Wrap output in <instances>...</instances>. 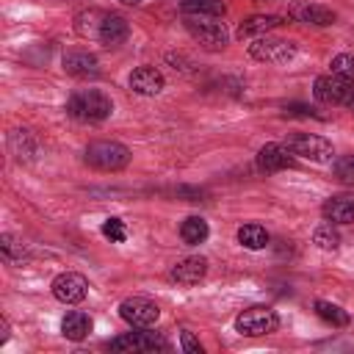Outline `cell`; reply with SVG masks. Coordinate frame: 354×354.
<instances>
[{
    "label": "cell",
    "instance_id": "3957f363",
    "mask_svg": "<svg viewBox=\"0 0 354 354\" xmlns=\"http://www.w3.org/2000/svg\"><path fill=\"white\" fill-rule=\"evenodd\" d=\"M86 163L100 171H119L130 163V149L119 141H94L86 149Z\"/></svg>",
    "mask_w": 354,
    "mask_h": 354
},
{
    "label": "cell",
    "instance_id": "9c48e42d",
    "mask_svg": "<svg viewBox=\"0 0 354 354\" xmlns=\"http://www.w3.org/2000/svg\"><path fill=\"white\" fill-rule=\"evenodd\" d=\"M88 293V279L77 271H64L53 279V296L61 304H80Z\"/></svg>",
    "mask_w": 354,
    "mask_h": 354
},
{
    "label": "cell",
    "instance_id": "5bb4252c",
    "mask_svg": "<svg viewBox=\"0 0 354 354\" xmlns=\"http://www.w3.org/2000/svg\"><path fill=\"white\" fill-rule=\"evenodd\" d=\"M324 218L332 224H351L354 221V194H337L329 196L321 207Z\"/></svg>",
    "mask_w": 354,
    "mask_h": 354
},
{
    "label": "cell",
    "instance_id": "83f0119b",
    "mask_svg": "<svg viewBox=\"0 0 354 354\" xmlns=\"http://www.w3.org/2000/svg\"><path fill=\"white\" fill-rule=\"evenodd\" d=\"M0 241H3L0 249H3V257H6V260H17V257H22V243H17L11 235H3Z\"/></svg>",
    "mask_w": 354,
    "mask_h": 354
},
{
    "label": "cell",
    "instance_id": "d6986e66",
    "mask_svg": "<svg viewBox=\"0 0 354 354\" xmlns=\"http://www.w3.org/2000/svg\"><path fill=\"white\" fill-rule=\"evenodd\" d=\"M61 332H64V337H69V340H83V337L91 332V318H88L86 313H80V310H72V313L64 315Z\"/></svg>",
    "mask_w": 354,
    "mask_h": 354
},
{
    "label": "cell",
    "instance_id": "277c9868",
    "mask_svg": "<svg viewBox=\"0 0 354 354\" xmlns=\"http://www.w3.org/2000/svg\"><path fill=\"white\" fill-rule=\"evenodd\" d=\"M279 326V315L266 307V304H254V307H246L238 318H235V329L246 337H260V335H271L274 329Z\"/></svg>",
    "mask_w": 354,
    "mask_h": 354
},
{
    "label": "cell",
    "instance_id": "4dcf8cb0",
    "mask_svg": "<svg viewBox=\"0 0 354 354\" xmlns=\"http://www.w3.org/2000/svg\"><path fill=\"white\" fill-rule=\"evenodd\" d=\"M119 3H124V6H136V3H141V0H119Z\"/></svg>",
    "mask_w": 354,
    "mask_h": 354
},
{
    "label": "cell",
    "instance_id": "f1b7e54d",
    "mask_svg": "<svg viewBox=\"0 0 354 354\" xmlns=\"http://www.w3.org/2000/svg\"><path fill=\"white\" fill-rule=\"evenodd\" d=\"M180 346L185 354H202V343L191 332H180Z\"/></svg>",
    "mask_w": 354,
    "mask_h": 354
},
{
    "label": "cell",
    "instance_id": "ba28073f",
    "mask_svg": "<svg viewBox=\"0 0 354 354\" xmlns=\"http://www.w3.org/2000/svg\"><path fill=\"white\" fill-rule=\"evenodd\" d=\"M119 315L122 321H127L130 326H138V329H149L158 318H160V310L155 301L144 299V296H130L119 304Z\"/></svg>",
    "mask_w": 354,
    "mask_h": 354
},
{
    "label": "cell",
    "instance_id": "4316f807",
    "mask_svg": "<svg viewBox=\"0 0 354 354\" xmlns=\"http://www.w3.org/2000/svg\"><path fill=\"white\" fill-rule=\"evenodd\" d=\"M332 72H337V75H343V77H348V80L354 83V55H351V53L337 55V58L332 61Z\"/></svg>",
    "mask_w": 354,
    "mask_h": 354
},
{
    "label": "cell",
    "instance_id": "6da1fadb",
    "mask_svg": "<svg viewBox=\"0 0 354 354\" xmlns=\"http://www.w3.org/2000/svg\"><path fill=\"white\" fill-rule=\"evenodd\" d=\"M113 111V102L108 94L97 91V88H83V91H75L69 100H66V113L77 122H102L108 119Z\"/></svg>",
    "mask_w": 354,
    "mask_h": 354
},
{
    "label": "cell",
    "instance_id": "9a60e30c",
    "mask_svg": "<svg viewBox=\"0 0 354 354\" xmlns=\"http://www.w3.org/2000/svg\"><path fill=\"white\" fill-rule=\"evenodd\" d=\"M127 36H130V25H127L124 17H116V14L102 17V22H100V28H97V39H100L102 44L116 47V44L127 41Z\"/></svg>",
    "mask_w": 354,
    "mask_h": 354
},
{
    "label": "cell",
    "instance_id": "484cf974",
    "mask_svg": "<svg viewBox=\"0 0 354 354\" xmlns=\"http://www.w3.org/2000/svg\"><path fill=\"white\" fill-rule=\"evenodd\" d=\"M313 241H315L321 249H337V246H340V235L332 230V224L318 227V230H315V235H313Z\"/></svg>",
    "mask_w": 354,
    "mask_h": 354
},
{
    "label": "cell",
    "instance_id": "ffe728a7",
    "mask_svg": "<svg viewBox=\"0 0 354 354\" xmlns=\"http://www.w3.org/2000/svg\"><path fill=\"white\" fill-rule=\"evenodd\" d=\"M180 11L185 17H224L227 6L221 0H180Z\"/></svg>",
    "mask_w": 354,
    "mask_h": 354
},
{
    "label": "cell",
    "instance_id": "52a82bcc",
    "mask_svg": "<svg viewBox=\"0 0 354 354\" xmlns=\"http://www.w3.org/2000/svg\"><path fill=\"white\" fill-rule=\"evenodd\" d=\"M285 147L293 155L307 158V160H315V163H324V160H329L335 155L332 144L324 136H315V133H293V136H288Z\"/></svg>",
    "mask_w": 354,
    "mask_h": 354
},
{
    "label": "cell",
    "instance_id": "30bf717a",
    "mask_svg": "<svg viewBox=\"0 0 354 354\" xmlns=\"http://www.w3.org/2000/svg\"><path fill=\"white\" fill-rule=\"evenodd\" d=\"M111 351H155V348H166L163 337L152 335V332H127L119 335L108 343Z\"/></svg>",
    "mask_w": 354,
    "mask_h": 354
},
{
    "label": "cell",
    "instance_id": "7c38bea8",
    "mask_svg": "<svg viewBox=\"0 0 354 354\" xmlns=\"http://www.w3.org/2000/svg\"><path fill=\"white\" fill-rule=\"evenodd\" d=\"M288 14L296 19V22H310V25H332L335 22V11H329L326 6H318V3H310V0H296Z\"/></svg>",
    "mask_w": 354,
    "mask_h": 354
},
{
    "label": "cell",
    "instance_id": "44dd1931",
    "mask_svg": "<svg viewBox=\"0 0 354 354\" xmlns=\"http://www.w3.org/2000/svg\"><path fill=\"white\" fill-rule=\"evenodd\" d=\"M207 235H210V227H207V221H205L202 216H188V218L180 224V238H183L188 246L202 243Z\"/></svg>",
    "mask_w": 354,
    "mask_h": 354
},
{
    "label": "cell",
    "instance_id": "8992f818",
    "mask_svg": "<svg viewBox=\"0 0 354 354\" xmlns=\"http://www.w3.org/2000/svg\"><path fill=\"white\" fill-rule=\"evenodd\" d=\"M249 55L254 61L266 64H288L296 55V44L290 39H274V36H257L249 44Z\"/></svg>",
    "mask_w": 354,
    "mask_h": 354
},
{
    "label": "cell",
    "instance_id": "f546056e",
    "mask_svg": "<svg viewBox=\"0 0 354 354\" xmlns=\"http://www.w3.org/2000/svg\"><path fill=\"white\" fill-rule=\"evenodd\" d=\"M285 113H301V116H307L310 108L307 105H285Z\"/></svg>",
    "mask_w": 354,
    "mask_h": 354
},
{
    "label": "cell",
    "instance_id": "ac0fdd59",
    "mask_svg": "<svg viewBox=\"0 0 354 354\" xmlns=\"http://www.w3.org/2000/svg\"><path fill=\"white\" fill-rule=\"evenodd\" d=\"M279 25V17H271V14H254V17H249V19H243L241 25H238V39L243 41V39H254V36H266L271 28H277Z\"/></svg>",
    "mask_w": 354,
    "mask_h": 354
},
{
    "label": "cell",
    "instance_id": "d4e9b609",
    "mask_svg": "<svg viewBox=\"0 0 354 354\" xmlns=\"http://www.w3.org/2000/svg\"><path fill=\"white\" fill-rule=\"evenodd\" d=\"M102 235L111 238L113 243H122V241H127V227H124L122 218H105L102 221Z\"/></svg>",
    "mask_w": 354,
    "mask_h": 354
},
{
    "label": "cell",
    "instance_id": "4fadbf2b",
    "mask_svg": "<svg viewBox=\"0 0 354 354\" xmlns=\"http://www.w3.org/2000/svg\"><path fill=\"white\" fill-rule=\"evenodd\" d=\"M130 88L144 97H155L163 91V75L155 66H136L130 72Z\"/></svg>",
    "mask_w": 354,
    "mask_h": 354
},
{
    "label": "cell",
    "instance_id": "7a4b0ae2",
    "mask_svg": "<svg viewBox=\"0 0 354 354\" xmlns=\"http://www.w3.org/2000/svg\"><path fill=\"white\" fill-rule=\"evenodd\" d=\"M313 94L324 105H346V108H354V83L348 77L337 75V72H329V75L315 77Z\"/></svg>",
    "mask_w": 354,
    "mask_h": 354
},
{
    "label": "cell",
    "instance_id": "cb8c5ba5",
    "mask_svg": "<svg viewBox=\"0 0 354 354\" xmlns=\"http://www.w3.org/2000/svg\"><path fill=\"white\" fill-rule=\"evenodd\" d=\"M335 177L343 183V185H354V155H340L332 166Z\"/></svg>",
    "mask_w": 354,
    "mask_h": 354
},
{
    "label": "cell",
    "instance_id": "8fae6325",
    "mask_svg": "<svg viewBox=\"0 0 354 354\" xmlns=\"http://www.w3.org/2000/svg\"><path fill=\"white\" fill-rule=\"evenodd\" d=\"M293 166V152L285 147V144H266L260 152H257V169L266 171V174H274V171H282Z\"/></svg>",
    "mask_w": 354,
    "mask_h": 354
},
{
    "label": "cell",
    "instance_id": "2e32d148",
    "mask_svg": "<svg viewBox=\"0 0 354 354\" xmlns=\"http://www.w3.org/2000/svg\"><path fill=\"white\" fill-rule=\"evenodd\" d=\"M207 274V260L205 257H185L171 268V279L177 285H196Z\"/></svg>",
    "mask_w": 354,
    "mask_h": 354
},
{
    "label": "cell",
    "instance_id": "5b68a950",
    "mask_svg": "<svg viewBox=\"0 0 354 354\" xmlns=\"http://www.w3.org/2000/svg\"><path fill=\"white\" fill-rule=\"evenodd\" d=\"M185 28L207 50H218L227 44V28L218 17H185Z\"/></svg>",
    "mask_w": 354,
    "mask_h": 354
},
{
    "label": "cell",
    "instance_id": "e0dca14e",
    "mask_svg": "<svg viewBox=\"0 0 354 354\" xmlns=\"http://www.w3.org/2000/svg\"><path fill=\"white\" fill-rule=\"evenodd\" d=\"M64 72L75 77H91L97 75V58L88 50H69L64 55Z\"/></svg>",
    "mask_w": 354,
    "mask_h": 354
},
{
    "label": "cell",
    "instance_id": "603a6c76",
    "mask_svg": "<svg viewBox=\"0 0 354 354\" xmlns=\"http://www.w3.org/2000/svg\"><path fill=\"white\" fill-rule=\"evenodd\" d=\"M315 313H318V318H324L332 326H346L348 324V313L343 307L332 304V301H315Z\"/></svg>",
    "mask_w": 354,
    "mask_h": 354
},
{
    "label": "cell",
    "instance_id": "7402d4cb",
    "mask_svg": "<svg viewBox=\"0 0 354 354\" xmlns=\"http://www.w3.org/2000/svg\"><path fill=\"white\" fill-rule=\"evenodd\" d=\"M238 243H243L246 249H263L268 246V232L260 224H243L238 230Z\"/></svg>",
    "mask_w": 354,
    "mask_h": 354
}]
</instances>
